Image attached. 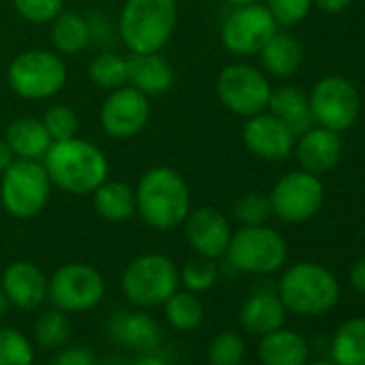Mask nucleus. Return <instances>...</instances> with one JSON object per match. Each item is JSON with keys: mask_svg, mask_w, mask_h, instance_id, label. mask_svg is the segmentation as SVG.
Returning <instances> with one entry per match:
<instances>
[{"mask_svg": "<svg viewBox=\"0 0 365 365\" xmlns=\"http://www.w3.org/2000/svg\"><path fill=\"white\" fill-rule=\"evenodd\" d=\"M180 288V271L163 254H144L129 262L123 273L120 290L125 299L140 307L153 309L163 305Z\"/></svg>", "mask_w": 365, "mask_h": 365, "instance_id": "obj_5", "label": "nucleus"}, {"mask_svg": "<svg viewBox=\"0 0 365 365\" xmlns=\"http://www.w3.org/2000/svg\"><path fill=\"white\" fill-rule=\"evenodd\" d=\"M305 365H335L333 361H316V363H305Z\"/></svg>", "mask_w": 365, "mask_h": 365, "instance_id": "obj_46", "label": "nucleus"}, {"mask_svg": "<svg viewBox=\"0 0 365 365\" xmlns=\"http://www.w3.org/2000/svg\"><path fill=\"white\" fill-rule=\"evenodd\" d=\"M165 320L178 331H194L205 320V305L196 292L190 290H176L163 303Z\"/></svg>", "mask_w": 365, "mask_h": 365, "instance_id": "obj_29", "label": "nucleus"}, {"mask_svg": "<svg viewBox=\"0 0 365 365\" xmlns=\"http://www.w3.org/2000/svg\"><path fill=\"white\" fill-rule=\"evenodd\" d=\"M18 157L14 155V150H11V146H9V142L7 140H3L0 138V174H3L14 161H16Z\"/></svg>", "mask_w": 365, "mask_h": 365, "instance_id": "obj_42", "label": "nucleus"}, {"mask_svg": "<svg viewBox=\"0 0 365 365\" xmlns=\"http://www.w3.org/2000/svg\"><path fill=\"white\" fill-rule=\"evenodd\" d=\"M264 7L275 18L277 26H294L307 18L314 3L312 0H264Z\"/></svg>", "mask_w": 365, "mask_h": 365, "instance_id": "obj_37", "label": "nucleus"}, {"mask_svg": "<svg viewBox=\"0 0 365 365\" xmlns=\"http://www.w3.org/2000/svg\"><path fill=\"white\" fill-rule=\"evenodd\" d=\"M127 82L146 97L163 95L174 82V69L159 52H131L127 58Z\"/></svg>", "mask_w": 365, "mask_h": 365, "instance_id": "obj_20", "label": "nucleus"}, {"mask_svg": "<svg viewBox=\"0 0 365 365\" xmlns=\"http://www.w3.org/2000/svg\"><path fill=\"white\" fill-rule=\"evenodd\" d=\"M277 297L286 312L299 316H320L339 301L337 277L318 262H297L282 275Z\"/></svg>", "mask_w": 365, "mask_h": 365, "instance_id": "obj_3", "label": "nucleus"}, {"mask_svg": "<svg viewBox=\"0 0 365 365\" xmlns=\"http://www.w3.org/2000/svg\"><path fill=\"white\" fill-rule=\"evenodd\" d=\"M243 359H245V341L235 331L217 333L207 352L209 365H241Z\"/></svg>", "mask_w": 365, "mask_h": 365, "instance_id": "obj_34", "label": "nucleus"}, {"mask_svg": "<svg viewBox=\"0 0 365 365\" xmlns=\"http://www.w3.org/2000/svg\"><path fill=\"white\" fill-rule=\"evenodd\" d=\"M110 335L125 348L153 352L161 339V329L155 318L142 309H118L110 318Z\"/></svg>", "mask_w": 365, "mask_h": 365, "instance_id": "obj_19", "label": "nucleus"}, {"mask_svg": "<svg viewBox=\"0 0 365 365\" xmlns=\"http://www.w3.org/2000/svg\"><path fill=\"white\" fill-rule=\"evenodd\" d=\"M95 211L108 222H125L135 215V192L118 180H103L93 192Z\"/></svg>", "mask_w": 365, "mask_h": 365, "instance_id": "obj_26", "label": "nucleus"}, {"mask_svg": "<svg viewBox=\"0 0 365 365\" xmlns=\"http://www.w3.org/2000/svg\"><path fill=\"white\" fill-rule=\"evenodd\" d=\"M150 116L148 97L133 86H118L101 106V127L108 135L127 140L138 135Z\"/></svg>", "mask_w": 365, "mask_h": 365, "instance_id": "obj_14", "label": "nucleus"}, {"mask_svg": "<svg viewBox=\"0 0 365 365\" xmlns=\"http://www.w3.org/2000/svg\"><path fill=\"white\" fill-rule=\"evenodd\" d=\"M7 309H9V301H7L5 292L0 290V318H3V316L7 314Z\"/></svg>", "mask_w": 365, "mask_h": 365, "instance_id": "obj_44", "label": "nucleus"}, {"mask_svg": "<svg viewBox=\"0 0 365 365\" xmlns=\"http://www.w3.org/2000/svg\"><path fill=\"white\" fill-rule=\"evenodd\" d=\"M243 142L258 159L282 161L294 150L297 135L271 112H260L247 118L243 127Z\"/></svg>", "mask_w": 365, "mask_h": 365, "instance_id": "obj_15", "label": "nucleus"}, {"mask_svg": "<svg viewBox=\"0 0 365 365\" xmlns=\"http://www.w3.org/2000/svg\"><path fill=\"white\" fill-rule=\"evenodd\" d=\"M309 108L314 125L341 133L356 123L361 112V95L346 78L327 76L312 88Z\"/></svg>", "mask_w": 365, "mask_h": 365, "instance_id": "obj_11", "label": "nucleus"}, {"mask_svg": "<svg viewBox=\"0 0 365 365\" xmlns=\"http://www.w3.org/2000/svg\"><path fill=\"white\" fill-rule=\"evenodd\" d=\"M106 297L101 273L84 262H69L54 271L48 279V299L65 314H82L95 309Z\"/></svg>", "mask_w": 365, "mask_h": 365, "instance_id": "obj_8", "label": "nucleus"}, {"mask_svg": "<svg viewBox=\"0 0 365 365\" xmlns=\"http://www.w3.org/2000/svg\"><path fill=\"white\" fill-rule=\"evenodd\" d=\"M7 80L24 99H48L65 86L67 67L54 52L29 50L11 61Z\"/></svg>", "mask_w": 365, "mask_h": 365, "instance_id": "obj_9", "label": "nucleus"}, {"mask_svg": "<svg viewBox=\"0 0 365 365\" xmlns=\"http://www.w3.org/2000/svg\"><path fill=\"white\" fill-rule=\"evenodd\" d=\"M258 359L262 365H305L309 359V344L301 333L279 327L260 335Z\"/></svg>", "mask_w": 365, "mask_h": 365, "instance_id": "obj_21", "label": "nucleus"}, {"mask_svg": "<svg viewBox=\"0 0 365 365\" xmlns=\"http://www.w3.org/2000/svg\"><path fill=\"white\" fill-rule=\"evenodd\" d=\"M294 153L301 170L312 174H324L333 170L341 157V140L337 131L314 125L305 133L297 135Z\"/></svg>", "mask_w": 365, "mask_h": 365, "instance_id": "obj_18", "label": "nucleus"}, {"mask_svg": "<svg viewBox=\"0 0 365 365\" xmlns=\"http://www.w3.org/2000/svg\"><path fill=\"white\" fill-rule=\"evenodd\" d=\"M185 224V237L192 250L198 256L207 258H222L226 256L232 230L226 220V215L215 207H200L196 211H190Z\"/></svg>", "mask_w": 365, "mask_h": 365, "instance_id": "obj_16", "label": "nucleus"}, {"mask_svg": "<svg viewBox=\"0 0 365 365\" xmlns=\"http://www.w3.org/2000/svg\"><path fill=\"white\" fill-rule=\"evenodd\" d=\"M348 279H350V286H352L356 292L365 294V258L352 264Z\"/></svg>", "mask_w": 365, "mask_h": 365, "instance_id": "obj_40", "label": "nucleus"}, {"mask_svg": "<svg viewBox=\"0 0 365 365\" xmlns=\"http://www.w3.org/2000/svg\"><path fill=\"white\" fill-rule=\"evenodd\" d=\"M228 5L232 7H243V5H252V3H258V0H226Z\"/></svg>", "mask_w": 365, "mask_h": 365, "instance_id": "obj_45", "label": "nucleus"}, {"mask_svg": "<svg viewBox=\"0 0 365 365\" xmlns=\"http://www.w3.org/2000/svg\"><path fill=\"white\" fill-rule=\"evenodd\" d=\"M133 365H168V361L159 354L153 352H144L138 361H133Z\"/></svg>", "mask_w": 365, "mask_h": 365, "instance_id": "obj_43", "label": "nucleus"}, {"mask_svg": "<svg viewBox=\"0 0 365 365\" xmlns=\"http://www.w3.org/2000/svg\"><path fill=\"white\" fill-rule=\"evenodd\" d=\"M88 76L101 88L114 91L118 86H125V82H127V58L112 54V52H103L91 63Z\"/></svg>", "mask_w": 365, "mask_h": 365, "instance_id": "obj_31", "label": "nucleus"}, {"mask_svg": "<svg viewBox=\"0 0 365 365\" xmlns=\"http://www.w3.org/2000/svg\"><path fill=\"white\" fill-rule=\"evenodd\" d=\"M312 3L324 14H339L346 7H350L352 0H312Z\"/></svg>", "mask_w": 365, "mask_h": 365, "instance_id": "obj_41", "label": "nucleus"}, {"mask_svg": "<svg viewBox=\"0 0 365 365\" xmlns=\"http://www.w3.org/2000/svg\"><path fill=\"white\" fill-rule=\"evenodd\" d=\"M217 275H220V269L213 258L196 256L180 269V284L190 292L198 294V292L211 290L217 282Z\"/></svg>", "mask_w": 365, "mask_h": 365, "instance_id": "obj_33", "label": "nucleus"}, {"mask_svg": "<svg viewBox=\"0 0 365 365\" xmlns=\"http://www.w3.org/2000/svg\"><path fill=\"white\" fill-rule=\"evenodd\" d=\"M271 213L286 224H303L324 205V185L318 174L294 170L284 174L269 196Z\"/></svg>", "mask_w": 365, "mask_h": 365, "instance_id": "obj_10", "label": "nucleus"}, {"mask_svg": "<svg viewBox=\"0 0 365 365\" xmlns=\"http://www.w3.org/2000/svg\"><path fill=\"white\" fill-rule=\"evenodd\" d=\"M5 140L9 142V146L18 159H33V161H43L46 153L52 146V138H50L43 120L33 118V116L16 118L7 127Z\"/></svg>", "mask_w": 365, "mask_h": 365, "instance_id": "obj_24", "label": "nucleus"}, {"mask_svg": "<svg viewBox=\"0 0 365 365\" xmlns=\"http://www.w3.org/2000/svg\"><path fill=\"white\" fill-rule=\"evenodd\" d=\"M65 0H14L16 11L31 24H48L63 11Z\"/></svg>", "mask_w": 365, "mask_h": 365, "instance_id": "obj_38", "label": "nucleus"}, {"mask_svg": "<svg viewBox=\"0 0 365 365\" xmlns=\"http://www.w3.org/2000/svg\"><path fill=\"white\" fill-rule=\"evenodd\" d=\"M217 97L230 112L250 118L267 110L271 84L260 69L245 63H232L224 67L217 78Z\"/></svg>", "mask_w": 365, "mask_h": 365, "instance_id": "obj_12", "label": "nucleus"}, {"mask_svg": "<svg viewBox=\"0 0 365 365\" xmlns=\"http://www.w3.org/2000/svg\"><path fill=\"white\" fill-rule=\"evenodd\" d=\"M52 22V43L58 52L80 54L91 43V26L80 14L61 11Z\"/></svg>", "mask_w": 365, "mask_h": 365, "instance_id": "obj_28", "label": "nucleus"}, {"mask_svg": "<svg viewBox=\"0 0 365 365\" xmlns=\"http://www.w3.org/2000/svg\"><path fill=\"white\" fill-rule=\"evenodd\" d=\"M9 301V305H16L20 309H37L48 299V277L43 271L29 262L18 260L9 264L3 273V284H0Z\"/></svg>", "mask_w": 365, "mask_h": 365, "instance_id": "obj_17", "label": "nucleus"}, {"mask_svg": "<svg viewBox=\"0 0 365 365\" xmlns=\"http://www.w3.org/2000/svg\"><path fill=\"white\" fill-rule=\"evenodd\" d=\"M43 168L54 187L73 196L93 194L110 170L101 148L80 138L52 142L43 157Z\"/></svg>", "mask_w": 365, "mask_h": 365, "instance_id": "obj_2", "label": "nucleus"}, {"mask_svg": "<svg viewBox=\"0 0 365 365\" xmlns=\"http://www.w3.org/2000/svg\"><path fill=\"white\" fill-rule=\"evenodd\" d=\"M228 262L243 273L269 275L282 269L288 260V243L284 237L262 226H243L230 237L226 250Z\"/></svg>", "mask_w": 365, "mask_h": 365, "instance_id": "obj_7", "label": "nucleus"}, {"mask_svg": "<svg viewBox=\"0 0 365 365\" xmlns=\"http://www.w3.org/2000/svg\"><path fill=\"white\" fill-rule=\"evenodd\" d=\"M239 320L247 333L254 335H267L279 327H284L286 320V307L277 292L271 290H256L247 301L243 303L239 312Z\"/></svg>", "mask_w": 365, "mask_h": 365, "instance_id": "obj_22", "label": "nucleus"}, {"mask_svg": "<svg viewBox=\"0 0 365 365\" xmlns=\"http://www.w3.org/2000/svg\"><path fill=\"white\" fill-rule=\"evenodd\" d=\"M33 331H35V339L41 348L56 350L67 344V339L71 335V322L65 312L54 307L50 312H43L37 318Z\"/></svg>", "mask_w": 365, "mask_h": 365, "instance_id": "obj_30", "label": "nucleus"}, {"mask_svg": "<svg viewBox=\"0 0 365 365\" xmlns=\"http://www.w3.org/2000/svg\"><path fill=\"white\" fill-rule=\"evenodd\" d=\"M232 213H235L237 222L243 226H262L273 215L269 198L260 196V194H245L243 198H239L235 202Z\"/></svg>", "mask_w": 365, "mask_h": 365, "instance_id": "obj_36", "label": "nucleus"}, {"mask_svg": "<svg viewBox=\"0 0 365 365\" xmlns=\"http://www.w3.org/2000/svg\"><path fill=\"white\" fill-rule=\"evenodd\" d=\"M52 142H61V140H69V138H76L78 133V116L76 112L65 106V103H58V106H52L46 116L41 118Z\"/></svg>", "mask_w": 365, "mask_h": 365, "instance_id": "obj_35", "label": "nucleus"}, {"mask_svg": "<svg viewBox=\"0 0 365 365\" xmlns=\"http://www.w3.org/2000/svg\"><path fill=\"white\" fill-rule=\"evenodd\" d=\"M267 110L275 118H279L294 135H301V133H305L307 129L314 127L309 97L303 91H299L297 86L271 88V97H269Z\"/></svg>", "mask_w": 365, "mask_h": 365, "instance_id": "obj_23", "label": "nucleus"}, {"mask_svg": "<svg viewBox=\"0 0 365 365\" xmlns=\"http://www.w3.org/2000/svg\"><path fill=\"white\" fill-rule=\"evenodd\" d=\"M52 194V180L41 161L16 159L0 180V200L9 215L31 220L39 215Z\"/></svg>", "mask_w": 365, "mask_h": 365, "instance_id": "obj_6", "label": "nucleus"}, {"mask_svg": "<svg viewBox=\"0 0 365 365\" xmlns=\"http://www.w3.org/2000/svg\"><path fill=\"white\" fill-rule=\"evenodd\" d=\"M264 71L275 78H290L303 65V46L290 35L277 31L258 52Z\"/></svg>", "mask_w": 365, "mask_h": 365, "instance_id": "obj_25", "label": "nucleus"}, {"mask_svg": "<svg viewBox=\"0 0 365 365\" xmlns=\"http://www.w3.org/2000/svg\"><path fill=\"white\" fill-rule=\"evenodd\" d=\"M192 196L185 178L176 170L159 165L142 174L135 190V213L153 230H172L187 220Z\"/></svg>", "mask_w": 365, "mask_h": 365, "instance_id": "obj_1", "label": "nucleus"}, {"mask_svg": "<svg viewBox=\"0 0 365 365\" xmlns=\"http://www.w3.org/2000/svg\"><path fill=\"white\" fill-rule=\"evenodd\" d=\"M118 29L129 52H159L176 29V0H127Z\"/></svg>", "mask_w": 365, "mask_h": 365, "instance_id": "obj_4", "label": "nucleus"}, {"mask_svg": "<svg viewBox=\"0 0 365 365\" xmlns=\"http://www.w3.org/2000/svg\"><path fill=\"white\" fill-rule=\"evenodd\" d=\"M277 33V22L264 5L235 7L222 24V43L237 56H254Z\"/></svg>", "mask_w": 365, "mask_h": 365, "instance_id": "obj_13", "label": "nucleus"}, {"mask_svg": "<svg viewBox=\"0 0 365 365\" xmlns=\"http://www.w3.org/2000/svg\"><path fill=\"white\" fill-rule=\"evenodd\" d=\"M331 356L335 365H365V316L346 320L335 331Z\"/></svg>", "mask_w": 365, "mask_h": 365, "instance_id": "obj_27", "label": "nucleus"}, {"mask_svg": "<svg viewBox=\"0 0 365 365\" xmlns=\"http://www.w3.org/2000/svg\"><path fill=\"white\" fill-rule=\"evenodd\" d=\"M33 341L18 329H0V365H33Z\"/></svg>", "mask_w": 365, "mask_h": 365, "instance_id": "obj_32", "label": "nucleus"}, {"mask_svg": "<svg viewBox=\"0 0 365 365\" xmlns=\"http://www.w3.org/2000/svg\"><path fill=\"white\" fill-rule=\"evenodd\" d=\"M52 365H97V359H95L93 350H88L84 346H69L56 354Z\"/></svg>", "mask_w": 365, "mask_h": 365, "instance_id": "obj_39", "label": "nucleus"}]
</instances>
